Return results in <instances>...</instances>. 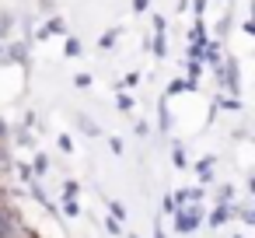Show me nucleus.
Masks as SVG:
<instances>
[]
</instances>
